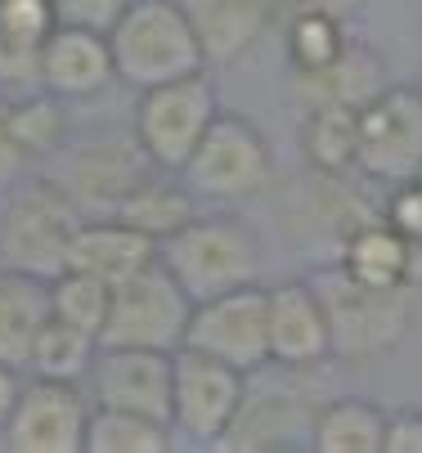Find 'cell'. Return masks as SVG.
<instances>
[{"mask_svg": "<svg viewBox=\"0 0 422 453\" xmlns=\"http://www.w3.org/2000/svg\"><path fill=\"white\" fill-rule=\"evenodd\" d=\"M157 261L189 292V301H211L234 288L261 283L265 247L257 225H248L243 216L198 211L194 220H185L157 242Z\"/></svg>", "mask_w": 422, "mask_h": 453, "instance_id": "cell-1", "label": "cell"}, {"mask_svg": "<svg viewBox=\"0 0 422 453\" xmlns=\"http://www.w3.org/2000/svg\"><path fill=\"white\" fill-rule=\"evenodd\" d=\"M108 45H112V63H117V81L135 86V90L207 73L203 41L180 0H135L112 23Z\"/></svg>", "mask_w": 422, "mask_h": 453, "instance_id": "cell-2", "label": "cell"}, {"mask_svg": "<svg viewBox=\"0 0 422 453\" xmlns=\"http://www.w3.org/2000/svg\"><path fill=\"white\" fill-rule=\"evenodd\" d=\"M81 220V207L54 175H32L14 184L0 207V265L41 279L64 274Z\"/></svg>", "mask_w": 422, "mask_h": 453, "instance_id": "cell-3", "label": "cell"}, {"mask_svg": "<svg viewBox=\"0 0 422 453\" xmlns=\"http://www.w3.org/2000/svg\"><path fill=\"white\" fill-rule=\"evenodd\" d=\"M324 296L328 328H333V359H378L395 350L409 333V288H369L341 274L333 261L311 279Z\"/></svg>", "mask_w": 422, "mask_h": 453, "instance_id": "cell-4", "label": "cell"}, {"mask_svg": "<svg viewBox=\"0 0 422 453\" xmlns=\"http://www.w3.org/2000/svg\"><path fill=\"white\" fill-rule=\"evenodd\" d=\"M185 184L194 198L207 203H243L270 188L274 180V149L261 135V126L252 117L238 112H216V121L207 126L203 144L194 149V157L185 162Z\"/></svg>", "mask_w": 422, "mask_h": 453, "instance_id": "cell-5", "label": "cell"}, {"mask_svg": "<svg viewBox=\"0 0 422 453\" xmlns=\"http://www.w3.org/2000/svg\"><path fill=\"white\" fill-rule=\"evenodd\" d=\"M216 112H220V99H216L211 77L194 73V77L140 90L135 112H131V135L140 140L144 157L157 171H185V162L203 144Z\"/></svg>", "mask_w": 422, "mask_h": 453, "instance_id": "cell-6", "label": "cell"}, {"mask_svg": "<svg viewBox=\"0 0 422 453\" xmlns=\"http://www.w3.org/2000/svg\"><path fill=\"white\" fill-rule=\"evenodd\" d=\"M194 301L171 279L162 261L112 288V305L99 328V346H140V350H180L189 333Z\"/></svg>", "mask_w": 422, "mask_h": 453, "instance_id": "cell-7", "label": "cell"}, {"mask_svg": "<svg viewBox=\"0 0 422 453\" xmlns=\"http://www.w3.org/2000/svg\"><path fill=\"white\" fill-rule=\"evenodd\" d=\"M248 372H238L203 350H175V386H171V431L203 449H220L238 409H243Z\"/></svg>", "mask_w": 422, "mask_h": 453, "instance_id": "cell-8", "label": "cell"}, {"mask_svg": "<svg viewBox=\"0 0 422 453\" xmlns=\"http://www.w3.org/2000/svg\"><path fill=\"white\" fill-rule=\"evenodd\" d=\"M355 171L378 184H400L413 180L422 166V90L418 81L409 86H387L378 90L355 117Z\"/></svg>", "mask_w": 422, "mask_h": 453, "instance_id": "cell-9", "label": "cell"}, {"mask_svg": "<svg viewBox=\"0 0 422 453\" xmlns=\"http://www.w3.org/2000/svg\"><path fill=\"white\" fill-rule=\"evenodd\" d=\"M54 180L68 188V198L81 207V216H117L127 193L153 171L135 135H95V140H68L54 153Z\"/></svg>", "mask_w": 422, "mask_h": 453, "instance_id": "cell-10", "label": "cell"}, {"mask_svg": "<svg viewBox=\"0 0 422 453\" xmlns=\"http://www.w3.org/2000/svg\"><path fill=\"white\" fill-rule=\"evenodd\" d=\"M265 377V364L257 372H248V391H243V409H238L229 435L220 440V449H311V426L319 404L301 395V372L306 368H283Z\"/></svg>", "mask_w": 422, "mask_h": 453, "instance_id": "cell-11", "label": "cell"}, {"mask_svg": "<svg viewBox=\"0 0 422 453\" xmlns=\"http://www.w3.org/2000/svg\"><path fill=\"white\" fill-rule=\"evenodd\" d=\"M185 346L238 372H257L261 364H270V288L248 283L211 301H194Z\"/></svg>", "mask_w": 422, "mask_h": 453, "instance_id": "cell-12", "label": "cell"}, {"mask_svg": "<svg viewBox=\"0 0 422 453\" xmlns=\"http://www.w3.org/2000/svg\"><path fill=\"white\" fill-rule=\"evenodd\" d=\"M90 391L81 381L27 377L19 404L0 431V449L10 453H86Z\"/></svg>", "mask_w": 422, "mask_h": 453, "instance_id": "cell-13", "label": "cell"}, {"mask_svg": "<svg viewBox=\"0 0 422 453\" xmlns=\"http://www.w3.org/2000/svg\"><path fill=\"white\" fill-rule=\"evenodd\" d=\"M171 386H175V350H140V346H99L86 377L90 404L144 413L157 422H171Z\"/></svg>", "mask_w": 422, "mask_h": 453, "instance_id": "cell-14", "label": "cell"}, {"mask_svg": "<svg viewBox=\"0 0 422 453\" xmlns=\"http://www.w3.org/2000/svg\"><path fill=\"white\" fill-rule=\"evenodd\" d=\"M333 359V328L324 296L311 279L270 288V364L283 368H319Z\"/></svg>", "mask_w": 422, "mask_h": 453, "instance_id": "cell-15", "label": "cell"}, {"mask_svg": "<svg viewBox=\"0 0 422 453\" xmlns=\"http://www.w3.org/2000/svg\"><path fill=\"white\" fill-rule=\"evenodd\" d=\"M112 81H117V63L104 32L64 27V23L50 32L45 54H41V90L68 104H81V99L104 95Z\"/></svg>", "mask_w": 422, "mask_h": 453, "instance_id": "cell-16", "label": "cell"}, {"mask_svg": "<svg viewBox=\"0 0 422 453\" xmlns=\"http://www.w3.org/2000/svg\"><path fill=\"white\" fill-rule=\"evenodd\" d=\"M153 261H157V242L149 234H140L135 225H127L122 216L81 220V229L73 238V251H68V270H86V274L104 279L108 288L140 274Z\"/></svg>", "mask_w": 422, "mask_h": 453, "instance_id": "cell-17", "label": "cell"}, {"mask_svg": "<svg viewBox=\"0 0 422 453\" xmlns=\"http://www.w3.org/2000/svg\"><path fill=\"white\" fill-rule=\"evenodd\" d=\"M58 27L50 0H0V95L41 86V54Z\"/></svg>", "mask_w": 422, "mask_h": 453, "instance_id": "cell-18", "label": "cell"}, {"mask_svg": "<svg viewBox=\"0 0 422 453\" xmlns=\"http://www.w3.org/2000/svg\"><path fill=\"white\" fill-rule=\"evenodd\" d=\"M413 242L404 234H395L382 211L359 220L333 251V265L341 274H350L355 283H369V288H409L413 279Z\"/></svg>", "mask_w": 422, "mask_h": 453, "instance_id": "cell-19", "label": "cell"}, {"mask_svg": "<svg viewBox=\"0 0 422 453\" xmlns=\"http://www.w3.org/2000/svg\"><path fill=\"white\" fill-rule=\"evenodd\" d=\"M203 41L207 68H225V63L243 58L261 32L274 23L270 0H180Z\"/></svg>", "mask_w": 422, "mask_h": 453, "instance_id": "cell-20", "label": "cell"}, {"mask_svg": "<svg viewBox=\"0 0 422 453\" xmlns=\"http://www.w3.org/2000/svg\"><path fill=\"white\" fill-rule=\"evenodd\" d=\"M50 314V279L0 265V364L23 372L32 342Z\"/></svg>", "mask_w": 422, "mask_h": 453, "instance_id": "cell-21", "label": "cell"}, {"mask_svg": "<svg viewBox=\"0 0 422 453\" xmlns=\"http://www.w3.org/2000/svg\"><path fill=\"white\" fill-rule=\"evenodd\" d=\"M391 81L382 77V63L378 54L355 41L341 50L337 63H328L324 73H311V77H296V95L301 104H346V108H364L378 90H387Z\"/></svg>", "mask_w": 422, "mask_h": 453, "instance_id": "cell-22", "label": "cell"}, {"mask_svg": "<svg viewBox=\"0 0 422 453\" xmlns=\"http://www.w3.org/2000/svg\"><path fill=\"white\" fill-rule=\"evenodd\" d=\"M387 435V409L364 395H337L324 400L311 426L315 453H382Z\"/></svg>", "mask_w": 422, "mask_h": 453, "instance_id": "cell-23", "label": "cell"}, {"mask_svg": "<svg viewBox=\"0 0 422 453\" xmlns=\"http://www.w3.org/2000/svg\"><path fill=\"white\" fill-rule=\"evenodd\" d=\"M122 216L127 225H135L140 234H149L153 242H162L166 234H175L185 220L198 216V198L189 193L185 175L180 171H149L131 193H127V203H122Z\"/></svg>", "mask_w": 422, "mask_h": 453, "instance_id": "cell-24", "label": "cell"}, {"mask_svg": "<svg viewBox=\"0 0 422 453\" xmlns=\"http://www.w3.org/2000/svg\"><path fill=\"white\" fill-rule=\"evenodd\" d=\"M359 108L346 104H306V121H301V153L324 180H346L355 171V126Z\"/></svg>", "mask_w": 422, "mask_h": 453, "instance_id": "cell-25", "label": "cell"}, {"mask_svg": "<svg viewBox=\"0 0 422 453\" xmlns=\"http://www.w3.org/2000/svg\"><path fill=\"white\" fill-rule=\"evenodd\" d=\"M10 131L14 144L23 149L27 162H45L73 140V117H68V99H58L50 90H27V95H10Z\"/></svg>", "mask_w": 422, "mask_h": 453, "instance_id": "cell-26", "label": "cell"}, {"mask_svg": "<svg viewBox=\"0 0 422 453\" xmlns=\"http://www.w3.org/2000/svg\"><path fill=\"white\" fill-rule=\"evenodd\" d=\"M346 45H350V32H346V19H337V14L296 10L283 19V54H288L292 77L324 73L328 63L341 58Z\"/></svg>", "mask_w": 422, "mask_h": 453, "instance_id": "cell-27", "label": "cell"}, {"mask_svg": "<svg viewBox=\"0 0 422 453\" xmlns=\"http://www.w3.org/2000/svg\"><path fill=\"white\" fill-rule=\"evenodd\" d=\"M99 355V337L95 333H81L64 319H45V328L36 333L32 342V355H27V377H50V381H81L90 377V364Z\"/></svg>", "mask_w": 422, "mask_h": 453, "instance_id": "cell-28", "label": "cell"}, {"mask_svg": "<svg viewBox=\"0 0 422 453\" xmlns=\"http://www.w3.org/2000/svg\"><path fill=\"white\" fill-rule=\"evenodd\" d=\"M166 449H175L171 422L127 413V409H104V404L90 409L86 453H166Z\"/></svg>", "mask_w": 422, "mask_h": 453, "instance_id": "cell-29", "label": "cell"}, {"mask_svg": "<svg viewBox=\"0 0 422 453\" xmlns=\"http://www.w3.org/2000/svg\"><path fill=\"white\" fill-rule=\"evenodd\" d=\"M108 305H112V288L86 270H64V274H54L50 279V310L54 319H64L73 323V328L81 333H95L104 328V319H108Z\"/></svg>", "mask_w": 422, "mask_h": 453, "instance_id": "cell-30", "label": "cell"}, {"mask_svg": "<svg viewBox=\"0 0 422 453\" xmlns=\"http://www.w3.org/2000/svg\"><path fill=\"white\" fill-rule=\"evenodd\" d=\"M387 188H391L387 203L378 207L382 220L395 234H404L413 247H422V184L418 180H400V184H387Z\"/></svg>", "mask_w": 422, "mask_h": 453, "instance_id": "cell-31", "label": "cell"}, {"mask_svg": "<svg viewBox=\"0 0 422 453\" xmlns=\"http://www.w3.org/2000/svg\"><path fill=\"white\" fill-rule=\"evenodd\" d=\"M54 19L64 27H90V32H112V23L122 19L135 0H50Z\"/></svg>", "mask_w": 422, "mask_h": 453, "instance_id": "cell-32", "label": "cell"}, {"mask_svg": "<svg viewBox=\"0 0 422 453\" xmlns=\"http://www.w3.org/2000/svg\"><path fill=\"white\" fill-rule=\"evenodd\" d=\"M382 453H422V409H395V413H387Z\"/></svg>", "mask_w": 422, "mask_h": 453, "instance_id": "cell-33", "label": "cell"}, {"mask_svg": "<svg viewBox=\"0 0 422 453\" xmlns=\"http://www.w3.org/2000/svg\"><path fill=\"white\" fill-rule=\"evenodd\" d=\"M23 166H32V162L23 157V149L14 144V131H10V95H0V184H14Z\"/></svg>", "mask_w": 422, "mask_h": 453, "instance_id": "cell-34", "label": "cell"}, {"mask_svg": "<svg viewBox=\"0 0 422 453\" xmlns=\"http://www.w3.org/2000/svg\"><path fill=\"white\" fill-rule=\"evenodd\" d=\"M19 391H23V372L10 368V364H0V431H5L14 404H19Z\"/></svg>", "mask_w": 422, "mask_h": 453, "instance_id": "cell-35", "label": "cell"}, {"mask_svg": "<svg viewBox=\"0 0 422 453\" xmlns=\"http://www.w3.org/2000/svg\"><path fill=\"white\" fill-rule=\"evenodd\" d=\"M301 10H324V14H337V19H350L364 10V0H301Z\"/></svg>", "mask_w": 422, "mask_h": 453, "instance_id": "cell-36", "label": "cell"}, {"mask_svg": "<svg viewBox=\"0 0 422 453\" xmlns=\"http://www.w3.org/2000/svg\"><path fill=\"white\" fill-rule=\"evenodd\" d=\"M413 180H418V184H422V166H418V175H413Z\"/></svg>", "mask_w": 422, "mask_h": 453, "instance_id": "cell-37", "label": "cell"}, {"mask_svg": "<svg viewBox=\"0 0 422 453\" xmlns=\"http://www.w3.org/2000/svg\"><path fill=\"white\" fill-rule=\"evenodd\" d=\"M418 90H422V73H418Z\"/></svg>", "mask_w": 422, "mask_h": 453, "instance_id": "cell-38", "label": "cell"}]
</instances>
